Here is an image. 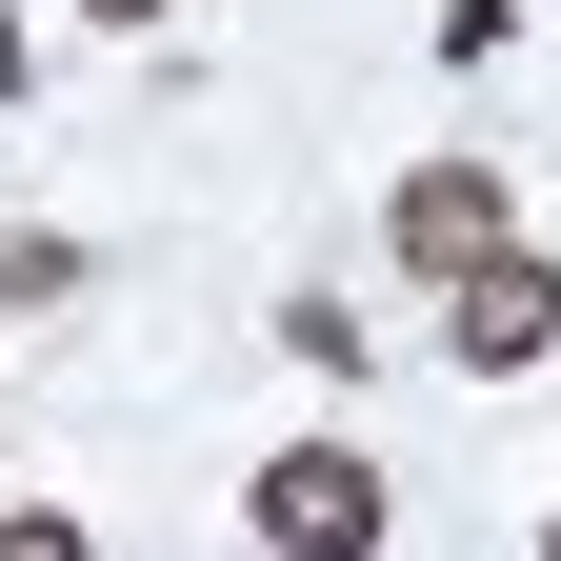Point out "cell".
<instances>
[{"mask_svg": "<svg viewBox=\"0 0 561 561\" xmlns=\"http://www.w3.org/2000/svg\"><path fill=\"white\" fill-rule=\"evenodd\" d=\"M381 241H401V280H461V261L522 241V201H502V161H421V181L381 201Z\"/></svg>", "mask_w": 561, "mask_h": 561, "instance_id": "3957f363", "label": "cell"}, {"mask_svg": "<svg viewBox=\"0 0 561 561\" xmlns=\"http://www.w3.org/2000/svg\"><path fill=\"white\" fill-rule=\"evenodd\" d=\"M442 341H461V381H522V362H561V261H541V241L461 261V280H442Z\"/></svg>", "mask_w": 561, "mask_h": 561, "instance_id": "7a4b0ae2", "label": "cell"}, {"mask_svg": "<svg viewBox=\"0 0 561 561\" xmlns=\"http://www.w3.org/2000/svg\"><path fill=\"white\" fill-rule=\"evenodd\" d=\"M241 522H261L280 561H362V541H381V461H362V442H280Z\"/></svg>", "mask_w": 561, "mask_h": 561, "instance_id": "6da1fadb", "label": "cell"}, {"mask_svg": "<svg viewBox=\"0 0 561 561\" xmlns=\"http://www.w3.org/2000/svg\"><path fill=\"white\" fill-rule=\"evenodd\" d=\"M81 21H101V41H161V21H181V0H81Z\"/></svg>", "mask_w": 561, "mask_h": 561, "instance_id": "277c9868", "label": "cell"}, {"mask_svg": "<svg viewBox=\"0 0 561 561\" xmlns=\"http://www.w3.org/2000/svg\"><path fill=\"white\" fill-rule=\"evenodd\" d=\"M541 541H561V522H541Z\"/></svg>", "mask_w": 561, "mask_h": 561, "instance_id": "5b68a950", "label": "cell"}]
</instances>
